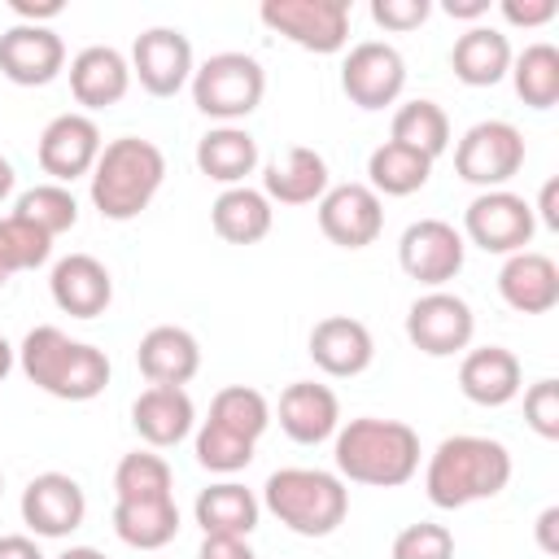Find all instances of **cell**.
I'll list each match as a JSON object with an SVG mask.
<instances>
[{"label": "cell", "mask_w": 559, "mask_h": 559, "mask_svg": "<svg viewBox=\"0 0 559 559\" xmlns=\"http://www.w3.org/2000/svg\"><path fill=\"white\" fill-rule=\"evenodd\" d=\"M537 214L550 231H559V179H546L542 183V201H537Z\"/></svg>", "instance_id": "cell-46"}, {"label": "cell", "mask_w": 559, "mask_h": 559, "mask_svg": "<svg viewBox=\"0 0 559 559\" xmlns=\"http://www.w3.org/2000/svg\"><path fill=\"white\" fill-rule=\"evenodd\" d=\"M559 13L555 0H502V17L511 26H546Z\"/></svg>", "instance_id": "cell-42"}, {"label": "cell", "mask_w": 559, "mask_h": 559, "mask_svg": "<svg viewBox=\"0 0 559 559\" xmlns=\"http://www.w3.org/2000/svg\"><path fill=\"white\" fill-rule=\"evenodd\" d=\"M511 44L498 26H467L450 48V70L467 87H493L511 70Z\"/></svg>", "instance_id": "cell-27"}, {"label": "cell", "mask_w": 559, "mask_h": 559, "mask_svg": "<svg viewBox=\"0 0 559 559\" xmlns=\"http://www.w3.org/2000/svg\"><path fill=\"white\" fill-rule=\"evenodd\" d=\"M511 480V454L502 441L493 437H476V432H459L445 437L424 472V493L432 507L441 511H459L485 498H498Z\"/></svg>", "instance_id": "cell-1"}, {"label": "cell", "mask_w": 559, "mask_h": 559, "mask_svg": "<svg viewBox=\"0 0 559 559\" xmlns=\"http://www.w3.org/2000/svg\"><path fill=\"white\" fill-rule=\"evenodd\" d=\"M472 332H476V314L459 293L432 288V293L415 297L411 310H406V336L428 358L463 354L472 345Z\"/></svg>", "instance_id": "cell-10"}, {"label": "cell", "mask_w": 559, "mask_h": 559, "mask_svg": "<svg viewBox=\"0 0 559 559\" xmlns=\"http://www.w3.org/2000/svg\"><path fill=\"white\" fill-rule=\"evenodd\" d=\"M511 83L515 96L528 109H550L559 100V48L555 44H528L520 57H511Z\"/></svg>", "instance_id": "cell-34"}, {"label": "cell", "mask_w": 559, "mask_h": 559, "mask_svg": "<svg viewBox=\"0 0 559 559\" xmlns=\"http://www.w3.org/2000/svg\"><path fill=\"white\" fill-rule=\"evenodd\" d=\"M445 13L450 17H485L489 13V0H445Z\"/></svg>", "instance_id": "cell-48"}, {"label": "cell", "mask_w": 559, "mask_h": 559, "mask_svg": "<svg viewBox=\"0 0 559 559\" xmlns=\"http://www.w3.org/2000/svg\"><path fill=\"white\" fill-rule=\"evenodd\" d=\"M524 166V135L520 127L502 122V118H489V122H476L463 131V140L454 144V170L463 183H476V188H502L507 179H515Z\"/></svg>", "instance_id": "cell-7"}, {"label": "cell", "mask_w": 559, "mask_h": 559, "mask_svg": "<svg viewBox=\"0 0 559 559\" xmlns=\"http://www.w3.org/2000/svg\"><path fill=\"white\" fill-rule=\"evenodd\" d=\"M524 419L537 437H546V441L559 437V380L546 376V380L524 389Z\"/></svg>", "instance_id": "cell-40"}, {"label": "cell", "mask_w": 559, "mask_h": 559, "mask_svg": "<svg viewBox=\"0 0 559 559\" xmlns=\"http://www.w3.org/2000/svg\"><path fill=\"white\" fill-rule=\"evenodd\" d=\"M192 44L175 26H148L131 44V74L148 96H175L183 83H192Z\"/></svg>", "instance_id": "cell-13"}, {"label": "cell", "mask_w": 559, "mask_h": 559, "mask_svg": "<svg viewBox=\"0 0 559 559\" xmlns=\"http://www.w3.org/2000/svg\"><path fill=\"white\" fill-rule=\"evenodd\" d=\"M48 293H52V301H57L61 314H70V319H96L114 301V280H109V271H105L100 258H92V253H66L52 266V275H48Z\"/></svg>", "instance_id": "cell-18"}, {"label": "cell", "mask_w": 559, "mask_h": 559, "mask_svg": "<svg viewBox=\"0 0 559 559\" xmlns=\"http://www.w3.org/2000/svg\"><path fill=\"white\" fill-rule=\"evenodd\" d=\"M262 92L266 74L249 52H214L192 70V105L205 118H218L223 127L249 118L262 105Z\"/></svg>", "instance_id": "cell-6"}, {"label": "cell", "mask_w": 559, "mask_h": 559, "mask_svg": "<svg viewBox=\"0 0 559 559\" xmlns=\"http://www.w3.org/2000/svg\"><path fill=\"white\" fill-rule=\"evenodd\" d=\"M389 140H397V144L424 153L428 162H437L450 148V118H445V109L437 100H424V96L419 100H406L393 114V135Z\"/></svg>", "instance_id": "cell-35"}, {"label": "cell", "mask_w": 559, "mask_h": 559, "mask_svg": "<svg viewBox=\"0 0 559 559\" xmlns=\"http://www.w3.org/2000/svg\"><path fill=\"white\" fill-rule=\"evenodd\" d=\"M17 367L35 389L61 402H92L109 384V358L105 349L87 341H70L61 328L39 323L17 345Z\"/></svg>", "instance_id": "cell-3"}, {"label": "cell", "mask_w": 559, "mask_h": 559, "mask_svg": "<svg viewBox=\"0 0 559 559\" xmlns=\"http://www.w3.org/2000/svg\"><path fill=\"white\" fill-rule=\"evenodd\" d=\"M13 214L26 218L31 227H39L48 240H57L61 231H70V227L79 223V201H74V192L61 188V183H35V188H26V192L17 197Z\"/></svg>", "instance_id": "cell-37"}, {"label": "cell", "mask_w": 559, "mask_h": 559, "mask_svg": "<svg viewBox=\"0 0 559 559\" xmlns=\"http://www.w3.org/2000/svg\"><path fill=\"white\" fill-rule=\"evenodd\" d=\"M175 476H170V463L153 450H135V454H122L118 467H114V498L118 502H148V498H175L170 493Z\"/></svg>", "instance_id": "cell-36"}, {"label": "cell", "mask_w": 559, "mask_h": 559, "mask_svg": "<svg viewBox=\"0 0 559 559\" xmlns=\"http://www.w3.org/2000/svg\"><path fill=\"white\" fill-rule=\"evenodd\" d=\"M520 380H524L520 358L507 345L467 349L463 362H459V389L476 406H507L520 393Z\"/></svg>", "instance_id": "cell-25"}, {"label": "cell", "mask_w": 559, "mask_h": 559, "mask_svg": "<svg viewBox=\"0 0 559 559\" xmlns=\"http://www.w3.org/2000/svg\"><path fill=\"white\" fill-rule=\"evenodd\" d=\"M87 515L83 485L66 472H39L22 489V520L35 537H70Z\"/></svg>", "instance_id": "cell-16"}, {"label": "cell", "mask_w": 559, "mask_h": 559, "mask_svg": "<svg viewBox=\"0 0 559 559\" xmlns=\"http://www.w3.org/2000/svg\"><path fill=\"white\" fill-rule=\"evenodd\" d=\"M66 70V44L52 26H9L0 35V74L17 87H44Z\"/></svg>", "instance_id": "cell-17"}, {"label": "cell", "mask_w": 559, "mask_h": 559, "mask_svg": "<svg viewBox=\"0 0 559 559\" xmlns=\"http://www.w3.org/2000/svg\"><path fill=\"white\" fill-rule=\"evenodd\" d=\"M280 428L297 445H319V441L336 437V428H341L336 393L328 384H314V380H293L280 393Z\"/></svg>", "instance_id": "cell-22"}, {"label": "cell", "mask_w": 559, "mask_h": 559, "mask_svg": "<svg viewBox=\"0 0 559 559\" xmlns=\"http://www.w3.org/2000/svg\"><path fill=\"white\" fill-rule=\"evenodd\" d=\"M310 358L319 371H328L336 380L362 376L376 358L371 328L362 319H349V314H328L310 328Z\"/></svg>", "instance_id": "cell-19"}, {"label": "cell", "mask_w": 559, "mask_h": 559, "mask_svg": "<svg viewBox=\"0 0 559 559\" xmlns=\"http://www.w3.org/2000/svg\"><path fill=\"white\" fill-rule=\"evenodd\" d=\"M205 424L218 428V432H231V437H240L249 445H258V437L271 424V402L258 389H249V384H227V389L214 393Z\"/></svg>", "instance_id": "cell-33"}, {"label": "cell", "mask_w": 559, "mask_h": 559, "mask_svg": "<svg viewBox=\"0 0 559 559\" xmlns=\"http://www.w3.org/2000/svg\"><path fill=\"white\" fill-rule=\"evenodd\" d=\"M127 87H131V61L109 44H92L70 61V92L83 109H109L127 96Z\"/></svg>", "instance_id": "cell-24"}, {"label": "cell", "mask_w": 559, "mask_h": 559, "mask_svg": "<svg viewBox=\"0 0 559 559\" xmlns=\"http://www.w3.org/2000/svg\"><path fill=\"white\" fill-rule=\"evenodd\" d=\"M271 218H275L271 201L258 188H245V183L218 192V201L210 205V223L227 245H258L271 231Z\"/></svg>", "instance_id": "cell-30"}, {"label": "cell", "mask_w": 559, "mask_h": 559, "mask_svg": "<svg viewBox=\"0 0 559 559\" xmlns=\"http://www.w3.org/2000/svg\"><path fill=\"white\" fill-rule=\"evenodd\" d=\"M87 179H92V205L100 210V218L127 223L140 210H148V201L157 197L166 179V157L153 140L118 135L100 148Z\"/></svg>", "instance_id": "cell-4"}, {"label": "cell", "mask_w": 559, "mask_h": 559, "mask_svg": "<svg viewBox=\"0 0 559 559\" xmlns=\"http://www.w3.org/2000/svg\"><path fill=\"white\" fill-rule=\"evenodd\" d=\"M131 424L153 450H166V445H179L192 432L197 406H192L188 389H179V384H148L131 402Z\"/></svg>", "instance_id": "cell-23"}, {"label": "cell", "mask_w": 559, "mask_h": 559, "mask_svg": "<svg viewBox=\"0 0 559 559\" xmlns=\"http://www.w3.org/2000/svg\"><path fill=\"white\" fill-rule=\"evenodd\" d=\"M258 166V140L245 127H214L197 140V170L210 175L214 183H245V175H253Z\"/></svg>", "instance_id": "cell-29"}, {"label": "cell", "mask_w": 559, "mask_h": 559, "mask_svg": "<svg viewBox=\"0 0 559 559\" xmlns=\"http://www.w3.org/2000/svg\"><path fill=\"white\" fill-rule=\"evenodd\" d=\"M66 4L61 0H13V13L26 22V26H44L48 17H57Z\"/></svg>", "instance_id": "cell-44"}, {"label": "cell", "mask_w": 559, "mask_h": 559, "mask_svg": "<svg viewBox=\"0 0 559 559\" xmlns=\"http://www.w3.org/2000/svg\"><path fill=\"white\" fill-rule=\"evenodd\" d=\"M135 367L148 384H188L201 371V345L188 328L175 323H157L140 336L135 345Z\"/></svg>", "instance_id": "cell-20"}, {"label": "cell", "mask_w": 559, "mask_h": 559, "mask_svg": "<svg viewBox=\"0 0 559 559\" xmlns=\"http://www.w3.org/2000/svg\"><path fill=\"white\" fill-rule=\"evenodd\" d=\"M13 179H17V175H13V166H9V157H0V201H4L9 192H13Z\"/></svg>", "instance_id": "cell-50"}, {"label": "cell", "mask_w": 559, "mask_h": 559, "mask_svg": "<svg viewBox=\"0 0 559 559\" xmlns=\"http://www.w3.org/2000/svg\"><path fill=\"white\" fill-rule=\"evenodd\" d=\"M13 354H17V349H13V345H9L4 336H0V380H4L9 371H13Z\"/></svg>", "instance_id": "cell-51"}, {"label": "cell", "mask_w": 559, "mask_h": 559, "mask_svg": "<svg viewBox=\"0 0 559 559\" xmlns=\"http://www.w3.org/2000/svg\"><path fill=\"white\" fill-rule=\"evenodd\" d=\"M341 87L358 109H384L406 87V61L393 44L362 39V44L349 48V57L341 66Z\"/></svg>", "instance_id": "cell-11"}, {"label": "cell", "mask_w": 559, "mask_h": 559, "mask_svg": "<svg viewBox=\"0 0 559 559\" xmlns=\"http://www.w3.org/2000/svg\"><path fill=\"white\" fill-rule=\"evenodd\" d=\"M48 253H52V240H48L39 227H31V223L17 218V214L0 218V288H4L17 271L44 266Z\"/></svg>", "instance_id": "cell-38"}, {"label": "cell", "mask_w": 559, "mask_h": 559, "mask_svg": "<svg viewBox=\"0 0 559 559\" xmlns=\"http://www.w3.org/2000/svg\"><path fill=\"white\" fill-rule=\"evenodd\" d=\"M192 515H197L205 537H249L258 528L262 502L253 498V489H245L236 480H218V485L197 493Z\"/></svg>", "instance_id": "cell-28"}, {"label": "cell", "mask_w": 559, "mask_h": 559, "mask_svg": "<svg viewBox=\"0 0 559 559\" xmlns=\"http://www.w3.org/2000/svg\"><path fill=\"white\" fill-rule=\"evenodd\" d=\"M314 205H319V231L341 249H367L384 231V205L367 183H336Z\"/></svg>", "instance_id": "cell-15"}, {"label": "cell", "mask_w": 559, "mask_h": 559, "mask_svg": "<svg viewBox=\"0 0 559 559\" xmlns=\"http://www.w3.org/2000/svg\"><path fill=\"white\" fill-rule=\"evenodd\" d=\"M341 480L354 485H376V489H397L419 472V432L402 419H349L336 428L332 445Z\"/></svg>", "instance_id": "cell-2"}, {"label": "cell", "mask_w": 559, "mask_h": 559, "mask_svg": "<svg viewBox=\"0 0 559 559\" xmlns=\"http://www.w3.org/2000/svg\"><path fill=\"white\" fill-rule=\"evenodd\" d=\"M463 253H467L463 231H454V223H445V218H419L397 240L402 271L432 288H441L445 280H454L463 271Z\"/></svg>", "instance_id": "cell-12"}, {"label": "cell", "mask_w": 559, "mask_h": 559, "mask_svg": "<svg viewBox=\"0 0 559 559\" xmlns=\"http://www.w3.org/2000/svg\"><path fill=\"white\" fill-rule=\"evenodd\" d=\"M258 17L306 52H341L349 39V0H262Z\"/></svg>", "instance_id": "cell-8"}, {"label": "cell", "mask_w": 559, "mask_h": 559, "mask_svg": "<svg viewBox=\"0 0 559 559\" xmlns=\"http://www.w3.org/2000/svg\"><path fill=\"white\" fill-rule=\"evenodd\" d=\"M57 559H105L96 546H70V550H61Z\"/></svg>", "instance_id": "cell-49"}, {"label": "cell", "mask_w": 559, "mask_h": 559, "mask_svg": "<svg viewBox=\"0 0 559 559\" xmlns=\"http://www.w3.org/2000/svg\"><path fill=\"white\" fill-rule=\"evenodd\" d=\"M498 293L515 314H546L559 306V266L546 253L520 249L502 262Z\"/></svg>", "instance_id": "cell-21"}, {"label": "cell", "mask_w": 559, "mask_h": 559, "mask_svg": "<svg viewBox=\"0 0 559 559\" xmlns=\"http://www.w3.org/2000/svg\"><path fill=\"white\" fill-rule=\"evenodd\" d=\"M0 559H44V550L26 533H4L0 537Z\"/></svg>", "instance_id": "cell-45"}, {"label": "cell", "mask_w": 559, "mask_h": 559, "mask_svg": "<svg viewBox=\"0 0 559 559\" xmlns=\"http://www.w3.org/2000/svg\"><path fill=\"white\" fill-rule=\"evenodd\" d=\"M328 188H332L328 162H323V153H314L306 144H293L284 153V162H271L266 175H262V197L280 201V205H310Z\"/></svg>", "instance_id": "cell-26"}, {"label": "cell", "mask_w": 559, "mask_h": 559, "mask_svg": "<svg viewBox=\"0 0 559 559\" xmlns=\"http://www.w3.org/2000/svg\"><path fill=\"white\" fill-rule=\"evenodd\" d=\"M389 559H454V533L445 524H432V520L406 524L393 537Z\"/></svg>", "instance_id": "cell-39"}, {"label": "cell", "mask_w": 559, "mask_h": 559, "mask_svg": "<svg viewBox=\"0 0 559 559\" xmlns=\"http://www.w3.org/2000/svg\"><path fill=\"white\" fill-rule=\"evenodd\" d=\"M114 533L135 550H162L179 533V507L175 498L114 502Z\"/></svg>", "instance_id": "cell-32"}, {"label": "cell", "mask_w": 559, "mask_h": 559, "mask_svg": "<svg viewBox=\"0 0 559 559\" xmlns=\"http://www.w3.org/2000/svg\"><path fill=\"white\" fill-rule=\"evenodd\" d=\"M0 493H4V472H0Z\"/></svg>", "instance_id": "cell-52"}, {"label": "cell", "mask_w": 559, "mask_h": 559, "mask_svg": "<svg viewBox=\"0 0 559 559\" xmlns=\"http://www.w3.org/2000/svg\"><path fill=\"white\" fill-rule=\"evenodd\" d=\"M262 507L297 537H328L345 524L349 489L323 467H280L262 485Z\"/></svg>", "instance_id": "cell-5"}, {"label": "cell", "mask_w": 559, "mask_h": 559, "mask_svg": "<svg viewBox=\"0 0 559 559\" xmlns=\"http://www.w3.org/2000/svg\"><path fill=\"white\" fill-rule=\"evenodd\" d=\"M428 13H432L428 0H371V17L384 31H415L428 22Z\"/></svg>", "instance_id": "cell-41"}, {"label": "cell", "mask_w": 559, "mask_h": 559, "mask_svg": "<svg viewBox=\"0 0 559 559\" xmlns=\"http://www.w3.org/2000/svg\"><path fill=\"white\" fill-rule=\"evenodd\" d=\"M105 140L100 127L87 114H57L44 131H39V170L52 175V183H74L79 175H92L96 157H100Z\"/></svg>", "instance_id": "cell-14"}, {"label": "cell", "mask_w": 559, "mask_h": 559, "mask_svg": "<svg viewBox=\"0 0 559 559\" xmlns=\"http://www.w3.org/2000/svg\"><path fill=\"white\" fill-rule=\"evenodd\" d=\"M555 524H559V507H546V511L537 515V542H542L546 555L559 550V542H555Z\"/></svg>", "instance_id": "cell-47"}, {"label": "cell", "mask_w": 559, "mask_h": 559, "mask_svg": "<svg viewBox=\"0 0 559 559\" xmlns=\"http://www.w3.org/2000/svg\"><path fill=\"white\" fill-rule=\"evenodd\" d=\"M197 559H258L249 550V537H205Z\"/></svg>", "instance_id": "cell-43"}, {"label": "cell", "mask_w": 559, "mask_h": 559, "mask_svg": "<svg viewBox=\"0 0 559 559\" xmlns=\"http://www.w3.org/2000/svg\"><path fill=\"white\" fill-rule=\"evenodd\" d=\"M428 175H432V162L397 140H384L367 157V188L376 197H411L428 183Z\"/></svg>", "instance_id": "cell-31"}, {"label": "cell", "mask_w": 559, "mask_h": 559, "mask_svg": "<svg viewBox=\"0 0 559 559\" xmlns=\"http://www.w3.org/2000/svg\"><path fill=\"white\" fill-rule=\"evenodd\" d=\"M537 231V214L524 197L507 192V188H489L480 197H472V205L463 210V236L485 249V253H520Z\"/></svg>", "instance_id": "cell-9"}]
</instances>
